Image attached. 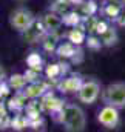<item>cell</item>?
Here are the masks:
<instances>
[{"mask_svg": "<svg viewBox=\"0 0 125 132\" xmlns=\"http://www.w3.org/2000/svg\"><path fill=\"white\" fill-rule=\"evenodd\" d=\"M102 103L116 109H125V81H114L107 85L100 94Z\"/></svg>", "mask_w": 125, "mask_h": 132, "instance_id": "cell-2", "label": "cell"}, {"mask_svg": "<svg viewBox=\"0 0 125 132\" xmlns=\"http://www.w3.org/2000/svg\"><path fill=\"white\" fill-rule=\"evenodd\" d=\"M60 121L66 132H85L87 128V115L76 103H66L62 106Z\"/></svg>", "mask_w": 125, "mask_h": 132, "instance_id": "cell-1", "label": "cell"}, {"mask_svg": "<svg viewBox=\"0 0 125 132\" xmlns=\"http://www.w3.org/2000/svg\"><path fill=\"white\" fill-rule=\"evenodd\" d=\"M36 23V15L26 8H17L9 14V25L14 31L23 34Z\"/></svg>", "mask_w": 125, "mask_h": 132, "instance_id": "cell-3", "label": "cell"}, {"mask_svg": "<svg viewBox=\"0 0 125 132\" xmlns=\"http://www.w3.org/2000/svg\"><path fill=\"white\" fill-rule=\"evenodd\" d=\"M5 77H6V72H5V69H3V66L0 65V85L5 81Z\"/></svg>", "mask_w": 125, "mask_h": 132, "instance_id": "cell-6", "label": "cell"}, {"mask_svg": "<svg viewBox=\"0 0 125 132\" xmlns=\"http://www.w3.org/2000/svg\"><path fill=\"white\" fill-rule=\"evenodd\" d=\"M102 94V88H100V83L96 81V80H85V81H80L77 91H76V97L80 103L84 104H93L97 101V98L100 97Z\"/></svg>", "mask_w": 125, "mask_h": 132, "instance_id": "cell-4", "label": "cell"}, {"mask_svg": "<svg viewBox=\"0 0 125 132\" xmlns=\"http://www.w3.org/2000/svg\"><path fill=\"white\" fill-rule=\"evenodd\" d=\"M97 121L107 128V129H114L117 128L119 121H121V115H119V109L116 108H111V106H105L99 111L97 114Z\"/></svg>", "mask_w": 125, "mask_h": 132, "instance_id": "cell-5", "label": "cell"}]
</instances>
